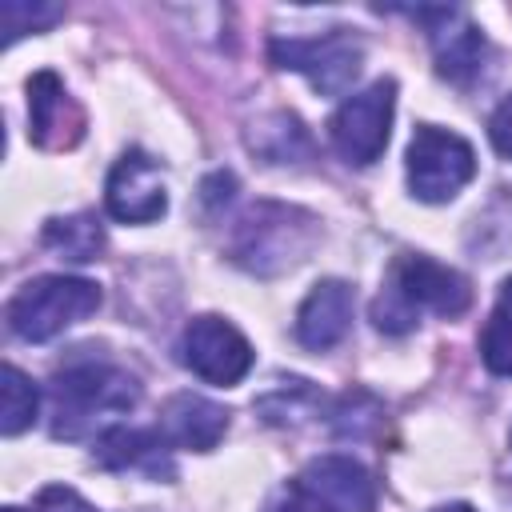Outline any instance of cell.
Returning a JSON list of instances; mask_svg holds the SVG:
<instances>
[{"mask_svg":"<svg viewBox=\"0 0 512 512\" xmlns=\"http://www.w3.org/2000/svg\"><path fill=\"white\" fill-rule=\"evenodd\" d=\"M36 408H40L36 384L16 364H4V372H0V432L20 436L24 428H32Z\"/></svg>","mask_w":512,"mask_h":512,"instance_id":"cell-19","label":"cell"},{"mask_svg":"<svg viewBox=\"0 0 512 512\" xmlns=\"http://www.w3.org/2000/svg\"><path fill=\"white\" fill-rule=\"evenodd\" d=\"M408 188L424 204H448L472 176H476V152L460 132L436 128V124H416L408 152Z\"/></svg>","mask_w":512,"mask_h":512,"instance_id":"cell-6","label":"cell"},{"mask_svg":"<svg viewBox=\"0 0 512 512\" xmlns=\"http://www.w3.org/2000/svg\"><path fill=\"white\" fill-rule=\"evenodd\" d=\"M164 440L172 448H192V452H212L224 432H228V408H220L216 400L208 396H192V392H180L164 404L160 412V424Z\"/></svg>","mask_w":512,"mask_h":512,"instance_id":"cell-14","label":"cell"},{"mask_svg":"<svg viewBox=\"0 0 512 512\" xmlns=\"http://www.w3.org/2000/svg\"><path fill=\"white\" fill-rule=\"evenodd\" d=\"M488 140H492V148H496L504 160H512V92L496 104V112H492V120H488Z\"/></svg>","mask_w":512,"mask_h":512,"instance_id":"cell-22","label":"cell"},{"mask_svg":"<svg viewBox=\"0 0 512 512\" xmlns=\"http://www.w3.org/2000/svg\"><path fill=\"white\" fill-rule=\"evenodd\" d=\"M104 208L112 220L120 224H152L168 212V184H164V168L140 152V148H128L112 172H108V184H104Z\"/></svg>","mask_w":512,"mask_h":512,"instance_id":"cell-10","label":"cell"},{"mask_svg":"<svg viewBox=\"0 0 512 512\" xmlns=\"http://www.w3.org/2000/svg\"><path fill=\"white\" fill-rule=\"evenodd\" d=\"M468 304H472V288L456 268H448L424 252H404V256H396V264L384 280V292L372 300V324L380 332L400 336L420 324V312H436V316L452 320V316L468 312Z\"/></svg>","mask_w":512,"mask_h":512,"instance_id":"cell-1","label":"cell"},{"mask_svg":"<svg viewBox=\"0 0 512 512\" xmlns=\"http://www.w3.org/2000/svg\"><path fill=\"white\" fill-rule=\"evenodd\" d=\"M320 240V220L296 204L260 200L252 204L228 240V252L240 268L256 276H276L284 268H296Z\"/></svg>","mask_w":512,"mask_h":512,"instance_id":"cell-3","label":"cell"},{"mask_svg":"<svg viewBox=\"0 0 512 512\" xmlns=\"http://www.w3.org/2000/svg\"><path fill=\"white\" fill-rule=\"evenodd\" d=\"M32 512H100L96 504H88L76 488H64V484H48L40 496H36V508Z\"/></svg>","mask_w":512,"mask_h":512,"instance_id":"cell-21","label":"cell"},{"mask_svg":"<svg viewBox=\"0 0 512 512\" xmlns=\"http://www.w3.org/2000/svg\"><path fill=\"white\" fill-rule=\"evenodd\" d=\"M168 452H172V444L164 440L160 428H124V424L104 428L92 444V460L100 468H112V472L144 468L148 476H172Z\"/></svg>","mask_w":512,"mask_h":512,"instance_id":"cell-15","label":"cell"},{"mask_svg":"<svg viewBox=\"0 0 512 512\" xmlns=\"http://www.w3.org/2000/svg\"><path fill=\"white\" fill-rule=\"evenodd\" d=\"M392 108H396V84L392 80H372L364 92H352L328 120L332 148L344 156V164L368 168L380 160L392 128Z\"/></svg>","mask_w":512,"mask_h":512,"instance_id":"cell-8","label":"cell"},{"mask_svg":"<svg viewBox=\"0 0 512 512\" xmlns=\"http://www.w3.org/2000/svg\"><path fill=\"white\" fill-rule=\"evenodd\" d=\"M4 512H20V508H4Z\"/></svg>","mask_w":512,"mask_h":512,"instance_id":"cell-24","label":"cell"},{"mask_svg":"<svg viewBox=\"0 0 512 512\" xmlns=\"http://www.w3.org/2000/svg\"><path fill=\"white\" fill-rule=\"evenodd\" d=\"M268 56L276 68L284 72H300L308 76V84L324 96H340L352 88V80L360 76L364 64V44L348 32V28H332L324 36H276L268 40Z\"/></svg>","mask_w":512,"mask_h":512,"instance_id":"cell-7","label":"cell"},{"mask_svg":"<svg viewBox=\"0 0 512 512\" xmlns=\"http://www.w3.org/2000/svg\"><path fill=\"white\" fill-rule=\"evenodd\" d=\"M28 136L48 152L72 148L84 136V108L72 100L56 72H36L28 80Z\"/></svg>","mask_w":512,"mask_h":512,"instance_id":"cell-11","label":"cell"},{"mask_svg":"<svg viewBox=\"0 0 512 512\" xmlns=\"http://www.w3.org/2000/svg\"><path fill=\"white\" fill-rule=\"evenodd\" d=\"M352 324V288L344 280H320L296 308V340L312 352H328Z\"/></svg>","mask_w":512,"mask_h":512,"instance_id":"cell-13","label":"cell"},{"mask_svg":"<svg viewBox=\"0 0 512 512\" xmlns=\"http://www.w3.org/2000/svg\"><path fill=\"white\" fill-rule=\"evenodd\" d=\"M480 360L496 376H512V276L500 284L492 316L480 332Z\"/></svg>","mask_w":512,"mask_h":512,"instance_id":"cell-18","label":"cell"},{"mask_svg":"<svg viewBox=\"0 0 512 512\" xmlns=\"http://www.w3.org/2000/svg\"><path fill=\"white\" fill-rule=\"evenodd\" d=\"M44 244L60 252L72 264H88L104 252V224L96 212H72V216H52L44 224Z\"/></svg>","mask_w":512,"mask_h":512,"instance_id":"cell-16","label":"cell"},{"mask_svg":"<svg viewBox=\"0 0 512 512\" xmlns=\"http://www.w3.org/2000/svg\"><path fill=\"white\" fill-rule=\"evenodd\" d=\"M376 508V484L368 468L352 456L328 452L300 468L296 480H288L264 512H372Z\"/></svg>","mask_w":512,"mask_h":512,"instance_id":"cell-4","label":"cell"},{"mask_svg":"<svg viewBox=\"0 0 512 512\" xmlns=\"http://www.w3.org/2000/svg\"><path fill=\"white\" fill-rule=\"evenodd\" d=\"M416 20H424V28H428V40L436 52V72L456 84H468L484 60L480 28L456 8H420Z\"/></svg>","mask_w":512,"mask_h":512,"instance_id":"cell-12","label":"cell"},{"mask_svg":"<svg viewBox=\"0 0 512 512\" xmlns=\"http://www.w3.org/2000/svg\"><path fill=\"white\" fill-rule=\"evenodd\" d=\"M52 436L80 440L100 416L128 412L140 400V380L112 360H72L56 368L52 384Z\"/></svg>","mask_w":512,"mask_h":512,"instance_id":"cell-2","label":"cell"},{"mask_svg":"<svg viewBox=\"0 0 512 512\" xmlns=\"http://www.w3.org/2000/svg\"><path fill=\"white\" fill-rule=\"evenodd\" d=\"M432 512H476V508H468V504H440V508H432Z\"/></svg>","mask_w":512,"mask_h":512,"instance_id":"cell-23","label":"cell"},{"mask_svg":"<svg viewBox=\"0 0 512 512\" xmlns=\"http://www.w3.org/2000/svg\"><path fill=\"white\" fill-rule=\"evenodd\" d=\"M248 144L268 160V164H288L296 156H308V132L292 112H272L256 124V132L248 136Z\"/></svg>","mask_w":512,"mask_h":512,"instance_id":"cell-17","label":"cell"},{"mask_svg":"<svg viewBox=\"0 0 512 512\" xmlns=\"http://www.w3.org/2000/svg\"><path fill=\"white\" fill-rule=\"evenodd\" d=\"M180 360L204 384L232 388L252 368V344L244 340V332L236 324H228L224 316L208 312V316L188 320V328L180 336Z\"/></svg>","mask_w":512,"mask_h":512,"instance_id":"cell-9","label":"cell"},{"mask_svg":"<svg viewBox=\"0 0 512 512\" xmlns=\"http://www.w3.org/2000/svg\"><path fill=\"white\" fill-rule=\"evenodd\" d=\"M64 16L60 4H24V0H4L0 4V32H4V44L28 36V32H44L52 28L56 20Z\"/></svg>","mask_w":512,"mask_h":512,"instance_id":"cell-20","label":"cell"},{"mask_svg":"<svg viewBox=\"0 0 512 512\" xmlns=\"http://www.w3.org/2000/svg\"><path fill=\"white\" fill-rule=\"evenodd\" d=\"M100 284L84 276H36L16 288L4 316L20 340H52L100 308Z\"/></svg>","mask_w":512,"mask_h":512,"instance_id":"cell-5","label":"cell"}]
</instances>
